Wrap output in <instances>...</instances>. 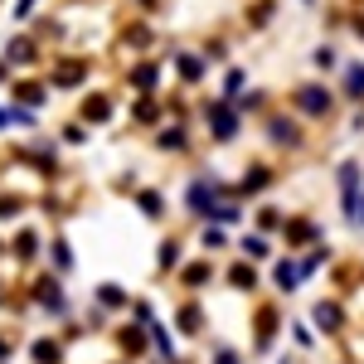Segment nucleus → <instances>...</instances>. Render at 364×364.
Returning <instances> with one entry per match:
<instances>
[{
    "label": "nucleus",
    "instance_id": "nucleus-1",
    "mask_svg": "<svg viewBox=\"0 0 364 364\" xmlns=\"http://www.w3.org/2000/svg\"><path fill=\"white\" fill-rule=\"evenodd\" d=\"M287 107L301 117L306 127H331L345 102H340V92H336L331 78H316V73H311V78H301V83L287 87Z\"/></svg>",
    "mask_w": 364,
    "mask_h": 364
},
{
    "label": "nucleus",
    "instance_id": "nucleus-2",
    "mask_svg": "<svg viewBox=\"0 0 364 364\" xmlns=\"http://www.w3.org/2000/svg\"><path fill=\"white\" fill-rule=\"evenodd\" d=\"M257 136H262V146L272 156H287V161L311 151V127L291 107H272L267 117H257Z\"/></svg>",
    "mask_w": 364,
    "mask_h": 364
},
{
    "label": "nucleus",
    "instance_id": "nucleus-3",
    "mask_svg": "<svg viewBox=\"0 0 364 364\" xmlns=\"http://www.w3.org/2000/svg\"><path fill=\"white\" fill-rule=\"evenodd\" d=\"M195 122L204 127L209 146H238L243 132H248V122H243L238 107H233V97H219V92H214V97H199Z\"/></svg>",
    "mask_w": 364,
    "mask_h": 364
},
{
    "label": "nucleus",
    "instance_id": "nucleus-4",
    "mask_svg": "<svg viewBox=\"0 0 364 364\" xmlns=\"http://www.w3.org/2000/svg\"><path fill=\"white\" fill-rule=\"evenodd\" d=\"M233 195V180H224L219 170H195L185 175V190H180V209L190 214V224H204V214Z\"/></svg>",
    "mask_w": 364,
    "mask_h": 364
},
{
    "label": "nucleus",
    "instance_id": "nucleus-5",
    "mask_svg": "<svg viewBox=\"0 0 364 364\" xmlns=\"http://www.w3.org/2000/svg\"><path fill=\"white\" fill-rule=\"evenodd\" d=\"M287 331V301L282 296H257L248 306V336H252V355H272L277 336Z\"/></svg>",
    "mask_w": 364,
    "mask_h": 364
},
{
    "label": "nucleus",
    "instance_id": "nucleus-6",
    "mask_svg": "<svg viewBox=\"0 0 364 364\" xmlns=\"http://www.w3.org/2000/svg\"><path fill=\"white\" fill-rule=\"evenodd\" d=\"M277 185H282L277 161H267V156H252V161H243L238 180H233V195L243 199V204H257V199H267V195H272Z\"/></svg>",
    "mask_w": 364,
    "mask_h": 364
},
{
    "label": "nucleus",
    "instance_id": "nucleus-7",
    "mask_svg": "<svg viewBox=\"0 0 364 364\" xmlns=\"http://www.w3.org/2000/svg\"><path fill=\"white\" fill-rule=\"evenodd\" d=\"M151 151L166 156V161H195L199 156V141H195V122H161L151 132Z\"/></svg>",
    "mask_w": 364,
    "mask_h": 364
},
{
    "label": "nucleus",
    "instance_id": "nucleus-8",
    "mask_svg": "<svg viewBox=\"0 0 364 364\" xmlns=\"http://www.w3.org/2000/svg\"><path fill=\"white\" fill-rule=\"evenodd\" d=\"M336 195H340V219L355 224L360 199H364V161L360 156H345V161L336 166Z\"/></svg>",
    "mask_w": 364,
    "mask_h": 364
},
{
    "label": "nucleus",
    "instance_id": "nucleus-9",
    "mask_svg": "<svg viewBox=\"0 0 364 364\" xmlns=\"http://www.w3.org/2000/svg\"><path fill=\"white\" fill-rule=\"evenodd\" d=\"M219 272H224V267H219V257L195 252V257H185V262H180V272H175L170 282L180 287V296H204V291L219 282Z\"/></svg>",
    "mask_w": 364,
    "mask_h": 364
},
{
    "label": "nucleus",
    "instance_id": "nucleus-10",
    "mask_svg": "<svg viewBox=\"0 0 364 364\" xmlns=\"http://www.w3.org/2000/svg\"><path fill=\"white\" fill-rule=\"evenodd\" d=\"M306 321L316 326V336H326V340H345V331H350V306H345V296H316L306 311Z\"/></svg>",
    "mask_w": 364,
    "mask_h": 364
},
{
    "label": "nucleus",
    "instance_id": "nucleus-11",
    "mask_svg": "<svg viewBox=\"0 0 364 364\" xmlns=\"http://www.w3.org/2000/svg\"><path fill=\"white\" fill-rule=\"evenodd\" d=\"M209 58L199 54V49H185V44H170V78L185 87V92H195V87L209 83Z\"/></svg>",
    "mask_w": 364,
    "mask_h": 364
},
{
    "label": "nucleus",
    "instance_id": "nucleus-12",
    "mask_svg": "<svg viewBox=\"0 0 364 364\" xmlns=\"http://www.w3.org/2000/svg\"><path fill=\"white\" fill-rule=\"evenodd\" d=\"M29 296H34V306L44 311V316H54V321H68L73 316V301H68L58 272H39V277L29 282Z\"/></svg>",
    "mask_w": 364,
    "mask_h": 364
},
{
    "label": "nucleus",
    "instance_id": "nucleus-13",
    "mask_svg": "<svg viewBox=\"0 0 364 364\" xmlns=\"http://www.w3.org/2000/svg\"><path fill=\"white\" fill-rule=\"evenodd\" d=\"M166 73H170L166 58H156V54L132 58V63L122 68V87H127V92H161V87H166Z\"/></svg>",
    "mask_w": 364,
    "mask_h": 364
},
{
    "label": "nucleus",
    "instance_id": "nucleus-14",
    "mask_svg": "<svg viewBox=\"0 0 364 364\" xmlns=\"http://www.w3.org/2000/svg\"><path fill=\"white\" fill-rule=\"evenodd\" d=\"M122 97H117L112 87H97V92H83V102H78V122H87L92 132H102V127H112L117 117H122Z\"/></svg>",
    "mask_w": 364,
    "mask_h": 364
},
{
    "label": "nucleus",
    "instance_id": "nucleus-15",
    "mask_svg": "<svg viewBox=\"0 0 364 364\" xmlns=\"http://www.w3.org/2000/svg\"><path fill=\"white\" fill-rule=\"evenodd\" d=\"M170 326H175V336H185V340H204L209 336V306H204V296H180L170 306Z\"/></svg>",
    "mask_w": 364,
    "mask_h": 364
},
{
    "label": "nucleus",
    "instance_id": "nucleus-16",
    "mask_svg": "<svg viewBox=\"0 0 364 364\" xmlns=\"http://www.w3.org/2000/svg\"><path fill=\"white\" fill-rule=\"evenodd\" d=\"M219 282H224V287L233 291V296H257V291L267 287V277H262V267H257V262H248L243 252H233V257L224 262V272H219Z\"/></svg>",
    "mask_w": 364,
    "mask_h": 364
},
{
    "label": "nucleus",
    "instance_id": "nucleus-17",
    "mask_svg": "<svg viewBox=\"0 0 364 364\" xmlns=\"http://www.w3.org/2000/svg\"><path fill=\"white\" fill-rule=\"evenodd\" d=\"M277 243L287 252H306L311 243H326V224L316 219V214H287V224H282Z\"/></svg>",
    "mask_w": 364,
    "mask_h": 364
},
{
    "label": "nucleus",
    "instance_id": "nucleus-18",
    "mask_svg": "<svg viewBox=\"0 0 364 364\" xmlns=\"http://www.w3.org/2000/svg\"><path fill=\"white\" fill-rule=\"evenodd\" d=\"M267 287H272V296H296L301 287H306V277H301V262H296V252H277L272 262H267Z\"/></svg>",
    "mask_w": 364,
    "mask_h": 364
},
{
    "label": "nucleus",
    "instance_id": "nucleus-19",
    "mask_svg": "<svg viewBox=\"0 0 364 364\" xmlns=\"http://www.w3.org/2000/svg\"><path fill=\"white\" fill-rule=\"evenodd\" d=\"M112 345L122 360H146L151 355V326H141V321H132V316H122L112 326Z\"/></svg>",
    "mask_w": 364,
    "mask_h": 364
},
{
    "label": "nucleus",
    "instance_id": "nucleus-20",
    "mask_svg": "<svg viewBox=\"0 0 364 364\" xmlns=\"http://www.w3.org/2000/svg\"><path fill=\"white\" fill-rule=\"evenodd\" d=\"M87 78H92V58H78V54H68V58H58V63L44 68V83L54 87V92H73Z\"/></svg>",
    "mask_w": 364,
    "mask_h": 364
},
{
    "label": "nucleus",
    "instance_id": "nucleus-21",
    "mask_svg": "<svg viewBox=\"0 0 364 364\" xmlns=\"http://www.w3.org/2000/svg\"><path fill=\"white\" fill-rule=\"evenodd\" d=\"M49 97H54V87L44 83V73H39V78H34V73H15V78H10V102H15V107L39 112V107H49Z\"/></svg>",
    "mask_w": 364,
    "mask_h": 364
},
{
    "label": "nucleus",
    "instance_id": "nucleus-22",
    "mask_svg": "<svg viewBox=\"0 0 364 364\" xmlns=\"http://www.w3.org/2000/svg\"><path fill=\"white\" fill-rule=\"evenodd\" d=\"M190 257V238L180 233V228H170L166 238L156 243V282H166V277H175L180 272V262Z\"/></svg>",
    "mask_w": 364,
    "mask_h": 364
},
{
    "label": "nucleus",
    "instance_id": "nucleus-23",
    "mask_svg": "<svg viewBox=\"0 0 364 364\" xmlns=\"http://www.w3.org/2000/svg\"><path fill=\"white\" fill-rule=\"evenodd\" d=\"M127 117H132L136 132H156V127L166 122V97H161V92H132Z\"/></svg>",
    "mask_w": 364,
    "mask_h": 364
},
{
    "label": "nucleus",
    "instance_id": "nucleus-24",
    "mask_svg": "<svg viewBox=\"0 0 364 364\" xmlns=\"http://www.w3.org/2000/svg\"><path fill=\"white\" fill-rule=\"evenodd\" d=\"M277 248H282V243L272 238V233H262V228H243V233L233 238V252H243V257L257 262V267H267V262L277 257Z\"/></svg>",
    "mask_w": 364,
    "mask_h": 364
},
{
    "label": "nucleus",
    "instance_id": "nucleus-25",
    "mask_svg": "<svg viewBox=\"0 0 364 364\" xmlns=\"http://www.w3.org/2000/svg\"><path fill=\"white\" fill-rule=\"evenodd\" d=\"M132 204H136V214L146 224H166L170 219V195L161 185H146V180H141L136 190H132Z\"/></svg>",
    "mask_w": 364,
    "mask_h": 364
},
{
    "label": "nucleus",
    "instance_id": "nucleus-26",
    "mask_svg": "<svg viewBox=\"0 0 364 364\" xmlns=\"http://www.w3.org/2000/svg\"><path fill=\"white\" fill-rule=\"evenodd\" d=\"M156 39H161V34L146 25V20H127L122 34H117V49H122V54H132V58H146L151 49H156Z\"/></svg>",
    "mask_w": 364,
    "mask_h": 364
},
{
    "label": "nucleus",
    "instance_id": "nucleus-27",
    "mask_svg": "<svg viewBox=\"0 0 364 364\" xmlns=\"http://www.w3.org/2000/svg\"><path fill=\"white\" fill-rule=\"evenodd\" d=\"M10 257H15V267H34L39 257H44V238H39V228H15V238H10Z\"/></svg>",
    "mask_w": 364,
    "mask_h": 364
},
{
    "label": "nucleus",
    "instance_id": "nucleus-28",
    "mask_svg": "<svg viewBox=\"0 0 364 364\" xmlns=\"http://www.w3.org/2000/svg\"><path fill=\"white\" fill-rule=\"evenodd\" d=\"M336 92L345 107H360L364 102V58H355V63H345L336 73Z\"/></svg>",
    "mask_w": 364,
    "mask_h": 364
},
{
    "label": "nucleus",
    "instance_id": "nucleus-29",
    "mask_svg": "<svg viewBox=\"0 0 364 364\" xmlns=\"http://www.w3.org/2000/svg\"><path fill=\"white\" fill-rule=\"evenodd\" d=\"M282 224H287V209H282L277 199H257V204H248V228H262V233L277 238Z\"/></svg>",
    "mask_w": 364,
    "mask_h": 364
},
{
    "label": "nucleus",
    "instance_id": "nucleus-30",
    "mask_svg": "<svg viewBox=\"0 0 364 364\" xmlns=\"http://www.w3.org/2000/svg\"><path fill=\"white\" fill-rule=\"evenodd\" d=\"M0 58H5L15 73H29V68L39 63V39H34V34H20V39L5 44V54H0Z\"/></svg>",
    "mask_w": 364,
    "mask_h": 364
},
{
    "label": "nucleus",
    "instance_id": "nucleus-31",
    "mask_svg": "<svg viewBox=\"0 0 364 364\" xmlns=\"http://www.w3.org/2000/svg\"><path fill=\"white\" fill-rule=\"evenodd\" d=\"M92 301L102 311H112V316H127V311H132V287H122V282H97V287H92Z\"/></svg>",
    "mask_w": 364,
    "mask_h": 364
},
{
    "label": "nucleus",
    "instance_id": "nucleus-32",
    "mask_svg": "<svg viewBox=\"0 0 364 364\" xmlns=\"http://www.w3.org/2000/svg\"><path fill=\"white\" fill-rule=\"evenodd\" d=\"M195 243L199 252H209V257H228L233 252V233L219 224H195Z\"/></svg>",
    "mask_w": 364,
    "mask_h": 364
},
{
    "label": "nucleus",
    "instance_id": "nucleus-33",
    "mask_svg": "<svg viewBox=\"0 0 364 364\" xmlns=\"http://www.w3.org/2000/svg\"><path fill=\"white\" fill-rule=\"evenodd\" d=\"M233 107L243 112V122H248V117H267L277 102H272V92H267V87H252V83H248L238 97H233Z\"/></svg>",
    "mask_w": 364,
    "mask_h": 364
},
{
    "label": "nucleus",
    "instance_id": "nucleus-34",
    "mask_svg": "<svg viewBox=\"0 0 364 364\" xmlns=\"http://www.w3.org/2000/svg\"><path fill=\"white\" fill-rule=\"evenodd\" d=\"M296 262H301V277L311 282V277H321V272L336 262V248H331V243H311L306 252H296Z\"/></svg>",
    "mask_w": 364,
    "mask_h": 364
},
{
    "label": "nucleus",
    "instance_id": "nucleus-35",
    "mask_svg": "<svg viewBox=\"0 0 364 364\" xmlns=\"http://www.w3.org/2000/svg\"><path fill=\"white\" fill-rule=\"evenodd\" d=\"M306 63H311V73H316V78H336L340 68H345V58H340L336 44H316Z\"/></svg>",
    "mask_w": 364,
    "mask_h": 364
},
{
    "label": "nucleus",
    "instance_id": "nucleus-36",
    "mask_svg": "<svg viewBox=\"0 0 364 364\" xmlns=\"http://www.w3.org/2000/svg\"><path fill=\"white\" fill-rule=\"evenodd\" d=\"M44 257H49V272H58V277L73 272V243H68L63 233H54V238L44 243Z\"/></svg>",
    "mask_w": 364,
    "mask_h": 364
},
{
    "label": "nucleus",
    "instance_id": "nucleus-37",
    "mask_svg": "<svg viewBox=\"0 0 364 364\" xmlns=\"http://www.w3.org/2000/svg\"><path fill=\"white\" fill-rule=\"evenodd\" d=\"M272 20H277V0H252L248 10H243V25H248L252 34L272 29Z\"/></svg>",
    "mask_w": 364,
    "mask_h": 364
},
{
    "label": "nucleus",
    "instance_id": "nucleus-38",
    "mask_svg": "<svg viewBox=\"0 0 364 364\" xmlns=\"http://www.w3.org/2000/svg\"><path fill=\"white\" fill-rule=\"evenodd\" d=\"M248 83H252L248 63H224V73H219V97H238Z\"/></svg>",
    "mask_w": 364,
    "mask_h": 364
},
{
    "label": "nucleus",
    "instance_id": "nucleus-39",
    "mask_svg": "<svg viewBox=\"0 0 364 364\" xmlns=\"http://www.w3.org/2000/svg\"><path fill=\"white\" fill-rule=\"evenodd\" d=\"M161 97H166V117H170V122H195V107H190L195 97H190L185 87H175V92H161Z\"/></svg>",
    "mask_w": 364,
    "mask_h": 364
},
{
    "label": "nucleus",
    "instance_id": "nucleus-40",
    "mask_svg": "<svg viewBox=\"0 0 364 364\" xmlns=\"http://www.w3.org/2000/svg\"><path fill=\"white\" fill-rule=\"evenodd\" d=\"M287 336H291V345H296L301 355L321 345V336H316V326H311V321H301V316H291V321H287Z\"/></svg>",
    "mask_w": 364,
    "mask_h": 364
},
{
    "label": "nucleus",
    "instance_id": "nucleus-41",
    "mask_svg": "<svg viewBox=\"0 0 364 364\" xmlns=\"http://www.w3.org/2000/svg\"><path fill=\"white\" fill-rule=\"evenodd\" d=\"M29 355H34V364H63V340H54V336L29 340Z\"/></svg>",
    "mask_w": 364,
    "mask_h": 364
},
{
    "label": "nucleus",
    "instance_id": "nucleus-42",
    "mask_svg": "<svg viewBox=\"0 0 364 364\" xmlns=\"http://www.w3.org/2000/svg\"><path fill=\"white\" fill-rule=\"evenodd\" d=\"M228 49H233L228 34H204V39H199V54L209 58L214 68H224V63H228Z\"/></svg>",
    "mask_w": 364,
    "mask_h": 364
},
{
    "label": "nucleus",
    "instance_id": "nucleus-43",
    "mask_svg": "<svg viewBox=\"0 0 364 364\" xmlns=\"http://www.w3.org/2000/svg\"><path fill=\"white\" fill-rule=\"evenodd\" d=\"M58 141H63V146H87V141H92V127L73 117V122H63V127H58Z\"/></svg>",
    "mask_w": 364,
    "mask_h": 364
},
{
    "label": "nucleus",
    "instance_id": "nucleus-44",
    "mask_svg": "<svg viewBox=\"0 0 364 364\" xmlns=\"http://www.w3.org/2000/svg\"><path fill=\"white\" fill-rule=\"evenodd\" d=\"M209 364H248V355L238 345H228V340H214L209 345Z\"/></svg>",
    "mask_w": 364,
    "mask_h": 364
},
{
    "label": "nucleus",
    "instance_id": "nucleus-45",
    "mask_svg": "<svg viewBox=\"0 0 364 364\" xmlns=\"http://www.w3.org/2000/svg\"><path fill=\"white\" fill-rule=\"evenodd\" d=\"M127 316H132V321H141V326L161 321V316H156V301H151V296H132V311H127Z\"/></svg>",
    "mask_w": 364,
    "mask_h": 364
},
{
    "label": "nucleus",
    "instance_id": "nucleus-46",
    "mask_svg": "<svg viewBox=\"0 0 364 364\" xmlns=\"http://www.w3.org/2000/svg\"><path fill=\"white\" fill-rule=\"evenodd\" d=\"M83 321H87V331H107V326H112V311H102L97 301H87V306H83Z\"/></svg>",
    "mask_w": 364,
    "mask_h": 364
},
{
    "label": "nucleus",
    "instance_id": "nucleus-47",
    "mask_svg": "<svg viewBox=\"0 0 364 364\" xmlns=\"http://www.w3.org/2000/svg\"><path fill=\"white\" fill-rule=\"evenodd\" d=\"M25 209H29V199H20V195H0V219H5V224H10V214L20 219Z\"/></svg>",
    "mask_w": 364,
    "mask_h": 364
},
{
    "label": "nucleus",
    "instance_id": "nucleus-48",
    "mask_svg": "<svg viewBox=\"0 0 364 364\" xmlns=\"http://www.w3.org/2000/svg\"><path fill=\"white\" fill-rule=\"evenodd\" d=\"M345 132H350V136H364V107H350V117H345Z\"/></svg>",
    "mask_w": 364,
    "mask_h": 364
},
{
    "label": "nucleus",
    "instance_id": "nucleus-49",
    "mask_svg": "<svg viewBox=\"0 0 364 364\" xmlns=\"http://www.w3.org/2000/svg\"><path fill=\"white\" fill-rule=\"evenodd\" d=\"M15 345H20V336H10V331H0V360H10V355H15Z\"/></svg>",
    "mask_w": 364,
    "mask_h": 364
},
{
    "label": "nucleus",
    "instance_id": "nucleus-50",
    "mask_svg": "<svg viewBox=\"0 0 364 364\" xmlns=\"http://www.w3.org/2000/svg\"><path fill=\"white\" fill-rule=\"evenodd\" d=\"M132 10H141V15H156V10H161V0H132Z\"/></svg>",
    "mask_w": 364,
    "mask_h": 364
},
{
    "label": "nucleus",
    "instance_id": "nucleus-51",
    "mask_svg": "<svg viewBox=\"0 0 364 364\" xmlns=\"http://www.w3.org/2000/svg\"><path fill=\"white\" fill-rule=\"evenodd\" d=\"M350 34H355V39L364 44V15H350Z\"/></svg>",
    "mask_w": 364,
    "mask_h": 364
},
{
    "label": "nucleus",
    "instance_id": "nucleus-52",
    "mask_svg": "<svg viewBox=\"0 0 364 364\" xmlns=\"http://www.w3.org/2000/svg\"><path fill=\"white\" fill-rule=\"evenodd\" d=\"M10 78H15V68H10V63L0 58V87H10Z\"/></svg>",
    "mask_w": 364,
    "mask_h": 364
},
{
    "label": "nucleus",
    "instance_id": "nucleus-53",
    "mask_svg": "<svg viewBox=\"0 0 364 364\" xmlns=\"http://www.w3.org/2000/svg\"><path fill=\"white\" fill-rule=\"evenodd\" d=\"M29 10H34V0H15V15H20V20H25Z\"/></svg>",
    "mask_w": 364,
    "mask_h": 364
},
{
    "label": "nucleus",
    "instance_id": "nucleus-54",
    "mask_svg": "<svg viewBox=\"0 0 364 364\" xmlns=\"http://www.w3.org/2000/svg\"><path fill=\"white\" fill-rule=\"evenodd\" d=\"M10 127V102H0V132Z\"/></svg>",
    "mask_w": 364,
    "mask_h": 364
},
{
    "label": "nucleus",
    "instance_id": "nucleus-55",
    "mask_svg": "<svg viewBox=\"0 0 364 364\" xmlns=\"http://www.w3.org/2000/svg\"><path fill=\"white\" fill-rule=\"evenodd\" d=\"M355 228H364V199H360V214H355Z\"/></svg>",
    "mask_w": 364,
    "mask_h": 364
},
{
    "label": "nucleus",
    "instance_id": "nucleus-56",
    "mask_svg": "<svg viewBox=\"0 0 364 364\" xmlns=\"http://www.w3.org/2000/svg\"><path fill=\"white\" fill-rule=\"evenodd\" d=\"M277 364H296V355H277Z\"/></svg>",
    "mask_w": 364,
    "mask_h": 364
},
{
    "label": "nucleus",
    "instance_id": "nucleus-57",
    "mask_svg": "<svg viewBox=\"0 0 364 364\" xmlns=\"http://www.w3.org/2000/svg\"><path fill=\"white\" fill-rule=\"evenodd\" d=\"M112 364H132V360H112Z\"/></svg>",
    "mask_w": 364,
    "mask_h": 364
},
{
    "label": "nucleus",
    "instance_id": "nucleus-58",
    "mask_svg": "<svg viewBox=\"0 0 364 364\" xmlns=\"http://www.w3.org/2000/svg\"><path fill=\"white\" fill-rule=\"evenodd\" d=\"M301 5H316V0H301Z\"/></svg>",
    "mask_w": 364,
    "mask_h": 364
},
{
    "label": "nucleus",
    "instance_id": "nucleus-59",
    "mask_svg": "<svg viewBox=\"0 0 364 364\" xmlns=\"http://www.w3.org/2000/svg\"><path fill=\"white\" fill-rule=\"evenodd\" d=\"M0 257H5V243H0Z\"/></svg>",
    "mask_w": 364,
    "mask_h": 364
},
{
    "label": "nucleus",
    "instance_id": "nucleus-60",
    "mask_svg": "<svg viewBox=\"0 0 364 364\" xmlns=\"http://www.w3.org/2000/svg\"><path fill=\"white\" fill-rule=\"evenodd\" d=\"M360 272H364V257H360Z\"/></svg>",
    "mask_w": 364,
    "mask_h": 364
},
{
    "label": "nucleus",
    "instance_id": "nucleus-61",
    "mask_svg": "<svg viewBox=\"0 0 364 364\" xmlns=\"http://www.w3.org/2000/svg\"><path fill=\"white\" fill-rule=\"evenodd\" d=\"M360 107H364V102H360Z\"/></svg>",
    "mask_w": 364,
    "mask_h": 364
}]
</instances>
